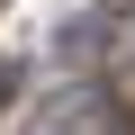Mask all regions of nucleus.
<instances>
[{
  "label": "nucleus",
  "mask_w": 135,
  "mask_h": 135,
  "mask_svg": "<svg viewBox=\"0 0 135 135\" xmlns=\"http://www.w3.org/2000/svg\"><path fill=\"white\" fill-rule=\"evenodd\" d=\"M27 135H126V108H117V90H99V81H63V90L36 108Z\"/></svg>",
  "instance_id": "f257e3e1"
},
{
  "label": "nucleus",
  "mask_w": 135,
  "mask_h": 135,
  "mask_svg": "<svg viewBox=\"0 0 135 135\" xmlns=\"http://www.w3.org/2000/svg\"><path fill=\"white\" fill-rule=\"evenodd\" d=\"M99 63L108 72H135V0H117V9L99 18Z\"/></svg>",
  "instance_id": "f03ea898"
},
{
  "label": "nucleus",
  "mask_w": 135,
  "mask_h": 135,
  "mask_svg": "<svg viewBox=\"0 0 135 135\" xmlns=\"http://www.w3.org/2000/svg\"><path fill=\"white\" fill-rule=\"evenodd\" d=\"M99 54V18H63L54 27V63H90Z\"/></svg>",
  "instance_id": "7ed1b4c3"
},
{
  "label": "nucleus",
  "mask_w": 135,
  "mask_h": 135,
  "mask_svg": "<svg viewBox=\"0 0 135 135\" xmlns=\"http://www.w3.org/2000/svg\"><path fill=\"white\" fill-rule=\"evenodd\" d=\"M9 90H18V63H0V108H9Z\"/></svg>",
  "instance_id": "20e7f679"
}]
</instances>
